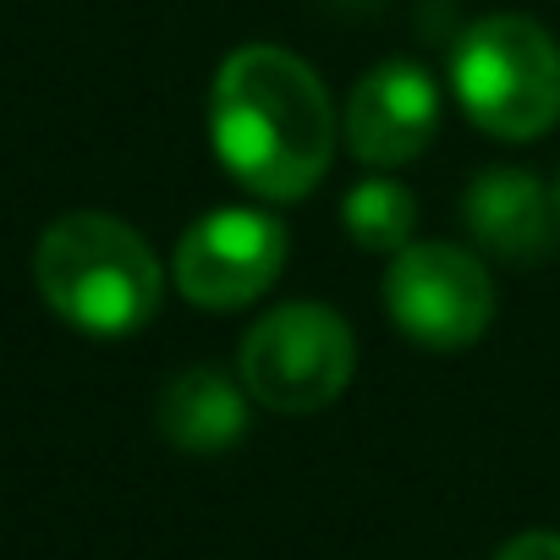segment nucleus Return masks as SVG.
Wrapping results in <instances>:
<instances>
[{"label":"nucleus","instance_id":"3","mask_svg":"<svg viewBox=\"0 0 560 560\" xmlns=\"http://www.w3.org/2000/svg\"><path fill=\"white\" fill-rule=\"evenodd\" d=\"M462 110L494 138H544L560 121V50L527 18H483L451 56Z\"/></svg>","mask_w":560,"mask_h":560},{"label":"nucleus","instance_id":"12","mask_svg":"<svg viewBox=\"0 0 560 560\" xmlns=\"http://www.w3.org/2000/svg\"><path fill=\"white\" fill-rule=\"evenodd\" d=\"M555 203H560V187H555Z\"/></svg>","mask_w":560,"mask_h":560},{"label":"nucleus","instance_id":"11","mask_svg":"<svg viewBox=\"0 0 560 560\" xmlns=\"http://www.w3.org/2000/svg\"><path fill=\"white\" fill-rule=\"evenodd\" d=\"M494 560H560V533H516Z\"/></svg>","mask_w":560,"mask_h":560},{"label":"nucleus","instance_id":"1","mask_svg":"<svg viewBox=\"0 0 560 560\" xmlns=\"http://www.w3.org/2000/svg\"><path fill=\"white\" fill-rule=\"evenodd\" d=\"M209 143L220 165L258 198H303L319 187L336 154V105L319 72L280 50H231L209 94Z\"/></svg>","mask_w":560,"mask_h":560},{"label":"nucleus","instance_id":"5","mask_svg":"<svg viewBox=\"0 0 560 560\" xmlns=\"http://www.w3.org/2000/svg\"><path fill=\"white\" fill-rule=\"evenodd\" d=\"M385 314L412 347L462 352L494 319V280L456 242H412L385 269Z\"/></svg>","mask_w":560,"mask_h":560},{"label":"nucleus","instance_id":"10","mask_svg":"<svg viewBox=\"0 0 560 560\" xmlns=\"http://www.w3.org/2000/svg\"><path fill=\"white\" fill-rule=\"evenodd\" d=\"M341 225H347V236H352L363 253H390V258H396L401 247H412L418 198H412L401 182H390V176H369V182H358V187L347 192Z\"/></svg>","mask_w":560,"mask_h":560},{"label":"nucleus","instance_id":"7","mask_svg":"<svg viewBox=\"0 0 560 560\" xmlns=\"http://www.w3.org/2000/svg\"><path fill=\"white\" fill-rule=\"evenodd\" d=\"M440 132L434 78L412 61H380L347 100V143L369 171L418 160Z\"/></svg>","mask_w":560,"mask_h":560},{"label":"nucleus","instance_id":"6","mask_svg":"<svg viewBox=\"0 0 560 560\" xmlns=\"http://www.w3.org/2000/svg\"><path fill=\"white\" fill-rule=\"evenodd\" d=\"M287 269V225L258 209H209L176 242V292L192 308H247Z\"/></svg>","mask_w":560,"mask_h":560},{"label":"nucleus","instance_id":"4","mask_svg":"<svg viewBox=\"0 0 560 560\" xmlns=\"http://www.w3.org/2000/svg\"><path fill=\"white\" fill-rule=\"evenodd\" d=\"M358 369L352 330L325 303L269 308L242 341V390L269 412H319Z\"/></svg>","mask_w":560,"mask_h":560},{"label":"nucleus","instance_id":"9","mask_svg":"<svg viewBox=\"0 0 560 560\" xmlns=\"http://www.w3.org/2000/svg\"><path fill=\"white\" fill-rule=\"evenodd\" d=\"M247 429V401L220 369H187L160 390V434L176 451L209 456L236 445Z\"/></svg>","mask_w":560,"mask_h":560},{"label":"nucleus","instance_id":"2","mask_svg":"<svg viewBox=\"0 0 560 560\" xmlns=\"http://www.w3.org/2000/svg\"><path fill=\"white\" fill-rule=\"evenodd\" d=\"M34 280L50 314L83 336H132L160 314L165 269L154 247L116 214L78 209L45 225L34 247Z\"/></svg>","mask_w":560,"mask_h":560},{"label":"nucleus","instance_id":"8","mask_svg":"<svg viewBox=\"0 0 560 560\" xmlns=\"http://www.w3.org/2000/svg\"><path fill=\"white\" fill-rule=\"evenodd\" d=\"M462 220L505 264H544L555 253L549 192L538 187V176H527L516 165L478 171L472 187H467V198H462Z\"/></svg>","mask_w":560,"mask_h":560}]
</instances>
